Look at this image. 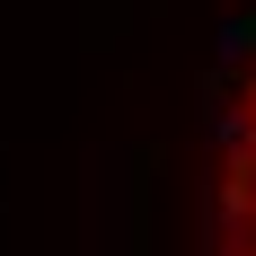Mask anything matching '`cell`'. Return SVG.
<instances>
[{
	"label": "cell",
	"mask_w": 256,
	"mask_h": 256,
	"mask_svg": "<svg viewBox=\"0 0 256 256\" xmlns=\"http://www.w3.org/2000/svg\"><path fill=\"white\" fill-rule=\"evenodd\" d=\"M221 256H256V80L238 98L230 159H221Z\"/></svg>",
	"instance_id": "cell-1"
}]
</instances>
